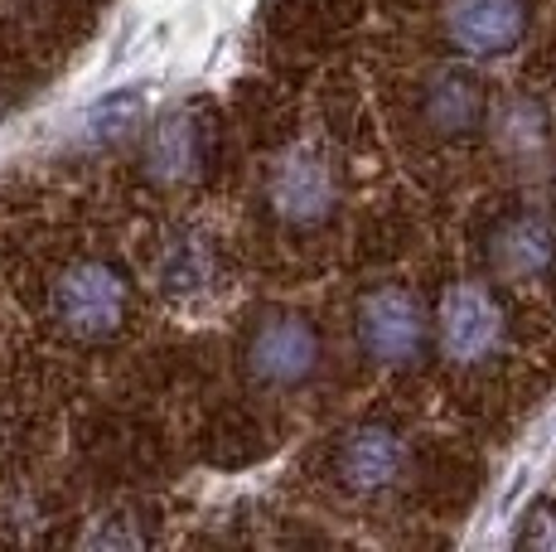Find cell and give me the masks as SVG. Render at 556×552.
<instances>
[{
	"mask_svg": "<svg viewBox=\"0 0 556 552\" xmlns=\"http://www.w3.org/2000/svg\"><path fill=\"white\" fill-rule=\"evenodd\" d=\"M358 354L378 368H412L431 349V311L406 281H378L354 305Z\"/></svg>",
	"mask_w": 556,
	"mask_h": 552,
	"instance_id": "obj_1",
	"label": "cell"
},
{
	"mask_svg": "<svg viewBox=\"0 0 556 552\" xmlns=\"http://www.w3.org/2000/svg\"><path fill=\"white\" fill-rule=\"evenodd\" d=\"M131 276L112 258H78L59 272L49 296V311L63 335L73 339H112L131 321Z\"/></svg>",
	"mask_w": 556,
	"mask_h": 552,
	"instance_id": "obj_2",
	"label": "cell"
},
{
	"mask_svg": "<svg viewBox=\"0 0 556 552\" xmlns=\"http://www.w3.org/2000/svg\"><path fill=\"white\" fill-rule=\"evenodd\" d=\"M431 339L455 368H489L508 349V311L484 281H451L431 315Z\"/></svg>",
	"mask_w": 556,
	"mask_h": 552,
	"instance_id": "obj_3",
	"label": "cell"
},
{
	"mask_svg": "<svg viewBox=\"0 0 556 552\" xmlns=\"http://www.w3.org/2000/svg\"><path fill=\"white\" fill-rule=\"evenodd\" d=\"M319 364H325V344H319L315 321L301 311H271L242 339V368L256 388L295 392L315 384Z\"/></svg>",
	"mask_w": 556,
	"mask_h": 552,
	"instance_id": "obj_4",
	"label": "cell"
},
{
	"mask_svg": "<svg viewBox=\"0 0 556 552\" xmlns=\"http://www.w3.org/2000/svg\"><path fill=\"white\" fill-rule=\"evenodd\" d=\"M262 199L271 209L276 223L286 228H319L329 223L339 204V179H334V165L319 146H286L271 165H266V179H262Z\"/></svg>",
	"mask_w": 556,
	"mask_h": 552,
	"instance_id": "obj_5",
	"label": "cell"
},
{
	"mask_svg": "<svg viewBox=\"0 0 556 552\" xmlns=\"http://www.w3.org/2000/svg\"><path fill=\"white\" fill-rule=\"evenodd\" d=\"M528 0H445L441 29L465 59H508L528 39Z\"/></svg>",
	"mask_w": 556,
	"mask_h": 552,
	"instance_id": "obj_6",
	"label": "cell"
},
{
	"mask_svg": "<svg viewBox=\"0 0 556 552\" xmlns=\"http://www.w3.org/2000/svg\"><path fill=\"white\" fill-rule=\"evenodd\" d=\"M406 471V437L388 422H358L334 451V475L349 494H388Z\"/></svg>",
	"mask_w": 556,
	"mask_h": 552,
	"instance_id": "obj_7",
	"label": "cell"
},
{
	"mask_svg": "<svg viewBox=\"0 0 556 552\" xmlns=\"http://www.w3.org/2000/svg\"><path fill=\"white\" fill-rule=\"evenodd\" d=\"M208 151H213L208 122L199 112H169L146 136V175L155 185H189V179L203 175Z\"/></svg>",
	"mask_w": 556,
	"mask_h": 552,
	"instance_id": "obj_8",
	"label": "cell"
},
{
	"mask_svg": "<svg viewBox=\"0 0 556 552\" xmlns=\"http://www.w3.org/2000/svg\"><path fill=\"white\" fill-rule=\"evenodd\" d=\"M489 262L504 281H547L556 272V228L542 214H508L489 233Z\"/></svg>",
	"mask_w": 556,
	"mask_h": 552,
	"instance_id": "obj_9",
	"label": "cell"
},
{
	"mask_svg": "<svg viewBox=\"0 0 556 552\" xmlns=\"http://www.w3.org/2000/svg\"><path fill=\"white\" fill-rule=\"evenodd\" d=\"M421 116L435 136H451V141H469L479 126L489 122V88L475 78L469 68H445L426 83Z\"/></svg>",
	"mask_w": 556,
	"mask_h": 552,
	"instance_id": "obj_10",
	"label": "cell"
},
{
	"mask_svg": "<svg viewBox=\"0 0 556 552\" xmlns=\"http://www.w3.org/2000/svg\"><path fill=\"white\" fill-rule=\"evenodd\" d=\"M213 286V248L199 233H185L165 248L160 258V291L175 296V301H194Z\"/></svg>",
	"mask_w": 556,
	"mask_h": 552,
	"instance_id": "obj_11",
	"label": "cell"
},
{
	"mask_svg": "<svg viewBox=\"0 0 556 552\" xmlns=\"http://www.w3.org/2000/svg\"><path fill=\"white\" fill-rule=\"evenodd\" d=\"M141 108H146V92H116L112 102H102L98 108V116H92V136H116V131H126V126L141 116Z\"/></svg>",
	"mask_w": 556,
	"mask_h": 552,
	"instance_id": "obj_12",
	"label": "cell"
},
{
	"mask_svg": "<svg viewBox=\"0 0 556 552\" xmlns=\"http://www.w3.org/2000/svg\"><path fill=\"white\" fill-rule=\"evenodd\" d=\"M528 543H532V548H547V552H556V504L538 518V528L528 534Z\"/></svg>",
	"mask_w": 556,
	"mask_h": 552,
	"instance_id": "obj_13",
	"label": "cell"
}]
</instances>
